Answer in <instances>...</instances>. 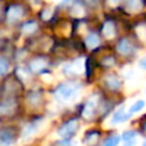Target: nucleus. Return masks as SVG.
I'll use <instances>...</instances> for the list:
<instances>
[{
  "label": "nucleus",
  "mask_w": 146,
  "mask_h": 146,
  "mask_svg": "<svg viewBox=\"0 0 146 146\" xmlns=\"http://www.w3.org/2000/svg\"><path fill=\"white\" fill-rule=\"evenodd\" d=\"M9 69V63L5 59L0 58V76H4Z\"/></svg>",
  "instance_id": "obj_19"
},
{
  "label": "nucleus",
  "mask_w": 146,
  "mask_h": 146,
  "mask_svg": "<svg viewBox=\"0 0 146 146\" xmlns=\"http://www.w3.org/2000/svg\"><path fill=\"white\" fill-rule=\"evenodd\" d=\"M124 146H135V145H124Z\"/></svg>",
  "instance_id": "obj_25"
},
{
  "label": "nucleus",
  "mask_w": 146,
  "mask_h": 146,
  "mask_svg": "<svg viewBox=\"0 0 146 146\" xmlns=\"http://www.w3.org/2000/svg\"><path fill=\"white\" fill-rule=\"evenodd\" d=\"M141 131H142V133L146 136V118L142 121V123H141Z\"/></svg>",
  "instance_id": "obj_21"
},
{
  "label": "nucleus",
  "mask_w": 146,
  "mask_h": 146,
  "mask_svg": "<svg viewBox=\"0 0 146 146\" xmlns=\"http://www.w3.org/2000/svg\"><path fill=\"white\" fill-rule=\"evenodd\" d=\"M122 139L119 135H110L108 136L103 142V146H118L121 144Z\"/></svg>",
  "instance_id": "obj_13"
},
{
  "label": "nucleus",
  "mask_w": 146,
  "mask_h": 146,
  "mask_svg": "<svg viewBox=\"0 0 146 146\" xmlns=\"http://www.w3.org/2000/svg\"><path fill=\"white\" fill-rule=\"evenodd\" d=\"M86 45H87L88 49H95L100 45V38L96 35L95 32L88 33V36L86 37Z\"/></svg>",
  "instance_id": "obj_12"
},
{
  "label": "nucleus",
  "mask_w": 146,
  "mask_h": 146,
  "mask_svg": "<svg viewBox=\"0 0 146 146\" xmlns=\"http://www.w3.org/2000/svg\"><path fill=\"white\" fill-rule=\"evenodd\" d=\"M36 30H37V23L33 22V21L25 23V25H23V27H22L23 33H26V35H31V33H33Z\"/></svg>",
  "instance_id": "obj_15"
},
{
  "label": "nucleus",
  "mask_w": 146,
  "mask_h": 146,
  "mask_svg": "<svg viewBox=\"0 0 146 146\" xmlns=\"http://www.w3.org/2000/svg\"><path fill=\"white\" fill-rule=\"evenodd\" d=\"M78 119L77 118H72L68 119L67 122H64L60 127L58 128V135L62 139H71L74 136V133L78 131Z\"/></svg>",
  "instance_id": "obj_2"
},
{
  "label": "nucleus",
  "mask_w": 146,
  "mask_h": 146,
  "mask_svg": "<svg viewBox=\"0 0 146 146\" xmlns=\"http://www.w3.org/2000/svg\"><path fill=\"white\" fill-rule=\"evenodd\" d=\"M96 105H98V103H96V99H95V98L90 99V100H88L87 103L85 104V106H83V109H82V115L85 117V118H87V119L92 118V117L95 115Z\"/></svg>",
  "instance_id": "obj_5"
},
{
  "label": "nucleus",
  "mask_w": 146,
  "mask_h": 146,
  "mask_svg": "<svg viewBox=\"0 0 146 146\" xmlns=\"http://www.w3.org/2000/svg\"><path fill=\"white\" fill-rule=\"evenodd\" d=\"M14 142V135L13 132L4 129L0 132V145L1 146H9Z\"/></svg>",
  "instance_id": "obj_10"
},
{
  "label": "nucleus",
  "mask_w": 146,
  "mask_h": 146,
  "mask_svg": "<svg viewBox=\"0 0 146 146\" xmlns=\"http://www.w3.org/2000/svg\"><path fill=\"white\" fill-rule=\"evenodd\" d=\"M48 68V62L42 58H37V59H33V60L30 62L28 64V69L31 72H35V73H38L44 69Z\"/></svg>",
  "instance_id": "obj_7"
},
{
  "label": "nucleus",
  "mask_w": 146,
  "mask_h": 146,
  "mask_svg": "<svg viewBox=\"0 0 146 146\" xmlns=\"http://www.w3.org/2000/svg\"><path fill=\"white\" fill-rule=\"evenodd\" d=\"M68 68L71 69V73H80L81 69H82V64H81V60H74L73 63H71L68 66Z\"/></svg>",
  "instance_id": "obj_18"
},
{
  "label": "nucleus",
  "mask_w": 146,
  "mask_h": 146,
  "mask_svg": "<svg viewBox=\"0 0 146 146\" xmlns=\"http://www.w3.org/2000/svg\"><path fill=\"white\" fill-rule=\"evenodd\" d=\"M23 15V8L21 5H12L7 12V18L9 22H15Z\"/></svg>",
  "instance_id": "obj_6"
},
{
  "label": "nucleus",
  "mask_w": 146,
  "mask_h": 146,
  "mask_svg": "<svg viewBox=\"0 0 146 146\" xmlns=\"http://www.w3.org/2000/svg\"><path fill=\"white\" fill-rule=\"evenodd\" d=\"M0 12H1V10H0Z\"/></svg>",
  "instance_id": "obj_26"
},
{
  "label": "nucleus",
  "mask_w": 146,
  "mask_h": 146,
  "mask_svg": "<svg viewBox=\"0 0 146 146\" xmlns=\"http://www.w3.org/2000/svg\"><path fill=\"white\" fill-rule=\"evenodd\" d=\"M117 50H118V53H121L122 55H131V54H133L135 48L129 40L122 38L118 42V45H117Z\"/></svg>",
  "instance_id": "obj_4"
},
{
  "label": "nucleus",
  "mask_w": 146,
  "mask_h": 146,
  "mask_svg": "<svg viewBox=\"0 0 146 146\" xmlns=\"http://www.w3.org/2000/svg\"><path fill=\"white\" fill-rule=\"evenodd\" d=\"M81 86L76 82H64L56 87L55 90V96L56 99H59L60 101H68L72 100L77 92L80 91Z\"/></svg>",
  "instance_id": "obj_1"
},
{
  "label": "nucleus",
  "mask_w": 146,
  "mask_h": 146,
  "mask_svg": "<svg viewBox=\"0 0 146 146\" xmlns=\"http://www.w3.org/2000/svg\"><path fill=\"white\" fill-rule=\"evenodd\" d=\"M51 14H53V12H51L50 8H45V9L41 12V18H42L44 21H49L51 17Z\"/></svg>",
  "instance_id": "obj_20"
},
{
  "label": "nucleus",
  "mask_w": 146,
  "mask_h": 146,
  "mask_svg": "<svg viewBox=\"0 0 146 146\" xmlns=\"http://www.w3.org/2000/svg\"><path fill=\"white\" fill-rule=\"evenodd\" d=\"M74 0H62V3H60V5L62 7H64V5H68V4H71V3H73Z\"/></svg>",
  "instance_id": "obj_22"
},
{
  "label": "nucleus",
  "mask_w": 146,
  "mask_h": 146,
  "mask_svg": "<svg viewBox=\"0 0 146 146\" xmlns=\"http://www.w3.org/2000/svg\"><path fill=\"white\" fill-rule=\"evenodd\" d=\"M105 86L111 91H117L122 87V81L115 74H109L105 77Z\"/></svg>",
  "instance_id": "obj_8"
},
{
  "label": "nucleus",
  "mask_w": 146,
  "mask_h": 146,
  "mask_svg": "<svg viewBox=\"0 0 146 146\" xmlns=\"http://www.w3.org/2000/svg\"><path fill=\"white\" fill-rule=\"evenodd\" d=\"M137 131L135 129H127L123 132V135L121 136L122 141L124 142V145H135L137 141Z\"/></svg>",
  "instance_id": "obj_9"
},
{
  "label": "nucleus",
  "mask_w": 146,
  "mask_h": 146,
  "mask_svg": "<svg viewBox=\"0 0 146 146\" xmlns=\"http://www.w3.org/2000/svg\"><path fill=\"white\" fill-rule=\"evenodd\" d=\"M142 146H146V140L144 141V144H142Z\"/></svg>",
  "instance_id": "obj_24"
},
{
  "label": "nucleus",
  "mask_w": 146,
  "mask_h": 146,
  "mask_svg": "<svg viewBox=\"0 0 146 146\" xmlns=\"http://www.w3.org/2000/svg\"><path fill=\"white\" fill-rule=\"evenodd\" d=\"M127 7L128 9L132 10H139L142 7V0H127Z\"/></svg>",
  "instance_id": "obj_17"
},
{
  "label": "nucleus",
  "mask_w": 146,
  "mask_h": 146,
  "mask_svg": "<svg viewBox=\"0 0 146 146\" xmlns=\"http://www.w3.org/2000/svg\"><path fill=\"white\" fill-rule=\"evenodd\" d=\"M131 118V114H129V111H127L126 109L122 106V108L117 109L115 111H114L113 117H111V124H121V123H124V122H127L128 119Z\"/></svg>",
  "instance_id": "obj_3"
},
{
  "label": "nucleus",
  "mask_w": 146,
  "mask_h": 146,
  "mask_svg": "<svg viewBox=\"0 0 146 146\" xmlns=\"http://www.w3.org/2000/svg\"><path fill=\"white\" fill-rule=\"evenodd\" d=\"M140 66H141V67H142V68H144V69H146V56H145L144 59H142L141 62H140Z\"/></svg>",
  "instance_id": "obj_23"
},
{
  "label": "nucleus",
  "mask_w": 146,
  "mask_h": 146,
  "mask_svg": "<svg viewBox=\"0 0 146 146\" xmlns=\"http://www.w3.org/2000/svg\"><path fill=\"white\" fill-rule=\"evenodd\" d=\"M144 108H145V101L144 100H137V101H135L131 106H129L128 111H129V114L132 115V114H136V113H139V111H141Z\"/></svg>",
  "instance_id": "obj_14"
},
{
  "label": "nucleus",
  "mask_w": 146,
  "mask_h": 146,
  "mask_svg": "<svg viewBox=\"0 0 146 146\" xmlns=\"http://www.w3.org/2000/svg\"><path fill=\"white\" fill-rule=\"evenodd\" d=\"M99 136H100V133H99L98 131H90L86 133L85 136V142H87L88 145H91L94 141H98Z\"/></svg>",
  "instance_id": "obj_16"
},
{
  "label": "nucleus",
  "mask_w": 146,
  "mask_h": 146,
  "mask_svg": "<svg viewBox=\"0 0 146 146\" xmlns=\"http://www.w3.org/2000/svg\"><path fill=\"white\" fill-rule=\"evenodd\" d=\"M103 35L105 36L106 38H113L115 36V26H114L113 22L108 21V22L104 23L103 26Z\"/></svg>",
  "instance_id": "obj_11"
}]
</instances>
